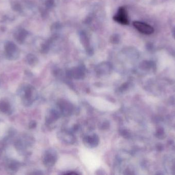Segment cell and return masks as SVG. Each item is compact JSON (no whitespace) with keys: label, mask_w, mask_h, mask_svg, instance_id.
I'll return each mask as SVG.
<instances>
[{"label":"cell","mask_w":175,"mask_h":175,"mask_svg":"<svg viewBox=\"0 0 175 175\" xmlns=\"http://www.w3.org/2000/svg\"><path fill=\"white\" fill-rule=\"evenodd\" d=\"M57 156L53 152L48 153L46 155L44 159V162L46 165L52 166L54 165L56 161Z\"/></svg>","instance_id":"3"},{"label":"cell","mask_w":175,"mask_h":175,"mask_svg":"<svg viewBox=\"0 0 175 175\" xmlns=\"http://www.w3.org/2000/svg\"><path fill=\"white\" fill-rule=\"evenodd\" d=\"M54 1L53 0H47V6H51L52 5H53Z\"/></svg>","instance_id":"8"},{"label":"cell","mask_w":175,"mask_h":175,"mask_svg":"<svg viewBox=\"0 0 175 175\" xmlns=\"http://www.w3.org/2000/svg\"><path fill=\"white\" fill-rule=\"evenodd\" d=\"M85 142L90 146H96L98 143V138L96 135L88 136L85 139Z\"/></svg>","instance_id":"5"},{"label":"cell","mask_w":175,"mask_h":175,"mask_svg":"<svg viewBox=\"0 0 175 175\" xmlns=\"http://www.w3.org/2000/svg\"><path fill=\"white\" fill-rule=\"evenodd\" d=\"M133 25L139 32H140L141 33L145 35H151L154 32V29L151 26L149 25L148 24H146L145 23L135 21L133 22Z\"/></svg>","instance_id":"2"},{"label":"cell","mask_w":175,"mask_h":175,"mask_svg":"<svg viewBox=\"0 0 175 175\" xmlns=\"http://www.w3.org/2000/svg\"><path fill=\"white\" fill-rule=\"evenodd\" d=\"M119 41V38H117V35H115V37H113V38H111V42L113 43H117V42H118Z\"/></svg>","instance_id":"7"},{"label":"cell","mask_w":175,"mask_h":175,"mask_svg":"<svg viewBox=\"0 0 175 175\" xmlns=\"http://www.w3.org/2000/svg\"><path fill=\"white\" fill-rule=\"evenodd\" d=\"M114 20L122 25H128L129 21L126 10L123 7L119 8L117 14L113 17Z\"/></svg>","instance_id":"1"},{"label":"cell","mask_w":175,"mask_h":175,"mask_svg":"<svg viewBox=\"0 0 175 175\" xmlns=\"http://www.w3.org/2000/svg\"><path fill=\"white\" fill-rule=\"evenodd\" d=\"M60 107L62 112L66 115L70 114L72 111V107L71 104H69L66 101H62L60 104Z\"/></svg>","instance_id":"4"},{"label":"cell","mask_w":175,"mask_h":175,"mask_svg":"<svg viewBox=\"0 0 175 175\" xmlns=\"http://www.w3.org/2000/svg\"><path fill=\"white\" fill-rule=\"evenodd\" d=\"M8 104L5 102L0 103V109L3 112H6L8 110L9 107H8Z\"/></svg>","instance_id":"6"}]
</instances>
